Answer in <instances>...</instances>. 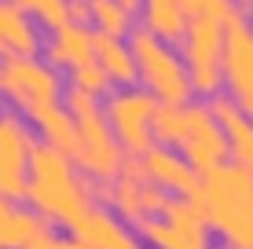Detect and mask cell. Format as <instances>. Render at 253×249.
Instances as JSON below:
<instances>
[{
    "label": "cell",
    "instance_id": "21",
    "mask_svg": "<svg viewBox=\"0 0 253 249\" xmlns=\"http://www.w3.org/2000/svg\"><path fill=\"white\" fill-rule=\"evenodd\" d=\"M184 128H187V107H169V103H162L158 114H154V140L162 143H176L184 140Z\"/></svg>",
    "mask_w": 253,
    "mask_h": 249
},
{
    "label": "cell",
    "instance_id": "17",
    "mask_svg": "<svg viewBox=\"0 0 253 249\" xmlns=\"http://www.w3.org/2000/svg\"><path fill=\"white\" fill-rule=\"evenodd\" d=\"M95 59L103 63V70L110 73V81L121 84H136L139 81V63L132 55V48L118 37H107V33L95 30Z\"/></svg>",
    "mask_w": 253,
    "mask_h": 249
},
{
    "label": "cell",
    "instance_id": "8",
    "mask_svg": "<svg viewBox=\"0 0 253 249\" xmlns=\"http://www.w3.org/2000/svg\"><path fill=\"white\" fill-rule=\"evenodd\" d=\"M228 44H224V73H228L231 96L242 99L253 92V26L242 19V11H231L224 22Z\"/></svg>",
    "mask_w": 253,
    "mask_h": 249
},
{
    "label": "cell",
    "instance_id": "12",
    "mask_svg": "<svg viewBox=\"0 0 253 249\" xmlns=\"http://www.w3.org/2000/svg\"><path fill=\"white\" fill-rule=\"evenodd\" d=\"M48 63L55 66H66V70H77V66L84 63H95V30H88V26L74 22L66 26V30H59L55 37H51V44L44 48Z\"/></svg>",
    "mask_w": 253,
    "mask_h": 249
},
{
    "label": "cell",
    "instance_id": "27",
    "mask_svg": "<svg viewBox=\"0 0 253 249\" xmlns=\"http://www.w3.org/2000/svg\"><path fill=\"white\" fill-rule=\"evenodd\" d=\"M143 205H147V216H165V213H169V205H172V198H169V191H165V187L147 183V187H143Z\"/></svg>",
    "mask_w": 253,
    "mask_h": 249
},
{
    "label": "cell",
    "instance_id": "9",
    "mask_svg": "<svg viewBox=\"0 0 253 249\" xmlns=\"http://www.w3.org/2000/svg\"><path fill=\"white\" fill-rule=\"evenodd\" d=\"M143 169H147V179H151V183L165 187V191H180L184 198L202 183V173H198L187 158H180L176 150L162 147V143H154V147L143 154Z\"/></svg>",
    "mask_w": 253,
    "mask_h": 249
},
{
    "label": "cell",
    "instance_id": "4",
    "mask_svg": "<svg viewBox=\"0 0 253 249\" xmlns=\"http://www.w3.org/2000/svg\"><path fill=\"white\" fill-rule=\"evenodd\" d=\"M158 107L162 103L147 88H121L107 96L103 114H107L114 136L128 154H147L154 147V114H158Z\"/></svg>",
    "mask_w": 253,
    "mask_h": 249
},
{
    "label": "cell",
    "instance_id": "26",
    "mask_svg": "<svg viewBox=\"0 0 253 249\" xmlns=\"http://www.w3.org/2000/svg\"><path fill=\"white\" fill-rule=\"evenodd\" d=\"M209 110H213V117H216L224 128H228L235 117H242V103L235 99L231 92H220V96H213V99H209Z\"/></svg>",
    "mask_w": 253,
    "mask_h": 249
},
{
    "label": "cell",
    "instance_id": "13",
    "mask_svg": "<svg viewBox=\"0 0 253 249\" xmlns=\"http://www.w3.org/2000/svg\"><path fill=\"white\" fill-rule=\"evenodd\" d=\"M74 238L77 242H84V246H92V249H121L128 242V231H125V224H121V220L114 216V213H107V209H92L84 213L81 220H77L74 227Z\"/></svg>",
    "mask_w": 253,
    "mask_h": 249
},
{
    "label": "cell",
    "instance_id": "25",
    "mask_svg": "<svg viewBox=\"0 0 253 249\" xmlns=\"http://www.w3.org/2000/svg\"><path fill=\"white\" fill-rule=\"evenodd\" d=\"M63 107H66L70 114L77 117V121H84V117H95V114H103V110H99V103H95V96H88V92H81V88H74V84L66 88Z\"/></svg>",
    "mask_w": 253,
    "mask_h": 249
},
{
    "label": "cell",
    "instance_id": "7",
    "mask_svg": "<svg viewBox=\"0 0 253 249\" xmlns=\"http://www.w3.org/2000/svg\"><path fill=\"white\" fill-rule=\"evenodd\" d=\"M125 147L114 136L107 114H95L81 121V154H77V165L88 173V179H103V183H114L121 176L125 165Z\"/></svg>",
    "mask_w": 253,
    "mask_h": 249
},
{
    "label": "cell",
    "instance_id": "18",
    "mask_svg": "<svg viewBox=\"0 0 253 249\" xmlns=\"http://www.w3.org/2000/svg\"><path fill=\"white\" fill-rule=\"evenodd\" d=\"M143 187L139 179H128V176H118L114 179V198H110V209L118 213L125 224H143L147 220V205H143Z\"/></svg>",
    "mask_w": 253,
    "mask_h": 249
},
{
    "label": "cell",
    "instance_id": "23",
    "mask_svg": "<svg viewBox=\"0 0 253 249\" xmlns=\"http://www.w3.org/2000/svg\"><path fill=\"white\" fill-rule=\"evenodd\" d=\"M70 84L81 92H88V96H110V73L103 70V63L95 59V63H84L77 66V70H70Z\"/></svg>",
    "mask_w": 253,
    "mask_h": 249
},
{
    "label": "cell",
    "instance_id": "3",
    "mask_svg": "<svg viewBox=\"0 0 253 249\" xmlns=\"http://www.w3.org/2000/svg\"><path fill=\"white\" fill-rule=\"evenodd\" d=\"M0 88H4V96L11 99L30 121H37L44 110L59 107V99H63V77H59V70L51 63L4 55Z\"/></svg>",
    "mask_w": 253,
    "mask_h": 249
},
{
    "label": "cell",
    "instance_id": "20",
    "mask_svg": "<svg viewBox=\"0 0 253 249\" xmlns=\"http://www.w3.org/2000/svg\"><path fill=\"white\" fill-rule=\"evenodd\" d=\"M165 220H169L176 231H184L187 238H195V242H202L206 246V227H209V220L202 216V213L195 209L187 198H172V205H169V213H165Z\"/></svg>",
    "mask_w": 253,
    "mask_h": 249
},
{
    "label": "cell",
    "instance_id": "2",
    "mask_svg": "<svg viewBox=\"0 0 253 249\" xmlns=\"http://www.w3.org/2000/svg\"><path fill=\"white\" fill-rule=\"evenodd\" d=\"M128 48H132L136 63H139V81L147 84L158 103H169V107H187L191 88V73L187 63H180V55L165 44L162 37H154L147 26H136L132 37H128Z\"/></svg>",
    "mask_w": 253,
    "mask_h": 249
},
{
    "label": "cell",
    "instance_id": "24",
    "mask_svg": "<svg viewBox=\"0 0 253 249\" xmlns=\"http://www.w3.org/2000/svg\"><path fill=\"white\" fill-rule=\"evenodd\" d=\"M224 132H228V143H231V158L242 161V165H253V121L250 117L246 114L235 117Z\"/></svg>",
    "mask_w": 253,
    "mask_h": 249
},
{
    "label": "cell",
    "instance_id": "19",
    "mask_svg": "<svg viewBox=\"0 0 253 249\" xmlns=\"http://www.w3.org/2000/svg\"><path fill=\"white\" fill-rule=\"evenodd\" d=\"M92 22L99 33H107V37H132V11H128L121 0H99V4H92Z\"/></svg>",
    "mask_w": 253,
    "mask_h": 249
},
{
    "label": "cell",
    "instance_id": "32",
    "mask_svg": "<svg viewBox=\"0 0 253 249\" xmlns=\"http://www.w3.org/2000/svg\"><path fill=\"white\" fill-rule=\"evenodd\" d=\"M235 4H253V0H235Z\"/></svg>",
    "mask_w": 253,
    "mask_h": 249
},
{
    "label": "cell",
    "instance_id": "15",
    "mask_svg": "<svg viewBox=\"0 0 253 249\" xmlns=\"http://www.w3.org/2000/svg\"><path fill=\"white\" fill-rule=\"evenodd\" d=\"M33 125L41 128L44 143H51L55 150H63V154H70V158L77 161V154H81V121L70 114L63 103H59V107H51V110H44Z\"/></svg>",
    "mask_w": 253,
    "mask_h": 249
},
{
    "label": "cell",
    "instance_id": "1",
    "mask_svg": "<svg viewBox=\"0 0 253 249\" xmlns=\"http://www.w3.org/2000/svg\"><path fill=\"white\" fill-rule=\"evenodd\" d=\"M41 216L74 227L92 209V179L77 176L74 158L41 140L30 154V198Z\"/></svg>",
    "mask_w": 253,
    "mask_h": 249
},
{
    "label": "cell",
    "instance_id": "6",
    "mask_svg": "<svg viewBox=\"0 0 253 249\" xmlns=\"http://www.w3.org/2000/svg\"><path fill=\"white\" fill-rule=\"evenodd\" d=\"M180 150L198 173H209V169L228 161L231 154L228 132L206 103H187V128H184V140H180Z\"/></svg>",
    "mask_w": 253,
    "mask_h": 249
},
{
    "label": "cell",
    "instance_id": "28",
    "mask_svg": "<svg viewBox=\"0 0 253 249\" xmlns=\"http://www.w3.org/2000/svg\"><path fill=\"white\" fill-rule=\"evenodd\" d=\"M231 11H239L235 0H202V15H209V19H216V22H228Z\"/></svg>",
    "mask_w": 253,
    "mask_h": 249
},
{
    "label": "cell",
    "instance_id": "16",
    "mask_svg": "<svg viewBox=\"0 0 253 249\" xmlns=\"http://www.w3.org/2000/svg\"><path fill=\"white\" fill-rule=\"evenodd\" d=\"M143 26L162 40H180L184 44L191 30V15L180 0H147L143 4Z\"/></svg>",
    "mask_w": 253,
    "mask_h": 249
},
{
    "label": "cell",
    "instance_id": "5",
    "mask_svg": "<svg viewBox=\"0 0 253 249\" xmlns=\"http://www.w3.org/2000/svg\"><path fill=\"white\" fill-rule=\"evenodd\" d=\"M37 147L30 125L19 114L0 117V191L4 202H26L30 198V154Z\"/></svg>",
    "mask_w": 253,
    "mask_h": 249
},
{
    "label": "cell",
    "instance_id": "10",
    "mask_svg": "<svg viewBox=\"0 0 253 249\" xmlns=\"http://www.w3.org/2000/svg\"><path fill=\"white\" fill-rule=\"evenodd\" d=\"M224 44H228V30H224V22L209 19V15L191 19V30L184 37V63H187V70L224 66Z\"/></svg>",
    "mask_w": 253,
    "mask_h": 249
},
{
    "label": "cell",
    "instance_id": "14",
    "mask_svg": "<svg viewBox=\"0 0 253 249\" xmlns=\"http://www.w3.org/2000/svg\"><path fill=\"white\" fill-rule=\"evenodd\" d=\"M0 48H4V55L19 59H33V51H37V30H33L26 7H19L15 0L0 4Z\"/></svg>",
    "mask_w": 253,
    "mask_h": 249
},
{
    "label": "cell",
    "instance_id": "29",
    "mask_svg": "<svg viewBox=\"0 0 253 249\" xmlns=\"http://www.w3.org/2000/svg\"><path fill=\"white\" fill-rule=\"evenodd\" d=\"M70 19L84 26V22L92 19V0H70Z\"/></svg>",
    "mask_w": 253,
    "mask_h": 249
},
{
    "label": "cell",
    "instance_id": "11",
    "mask_svg": "<svg viewBox=\"0 0 253 249\" xmlns=\"http://www.w3.org/2000/svg\"><path fill=\"white\" fill-rule=\"evenodd\" d=\"M44 235H51V220L41 216L37 209H26L19 202L0 205V246L4 249H26Z\"/></svg>",
    "mask_w": 253,
    "mask_h": 249
},
{
    "label": "cell",
    "instance_id": "30",
    "mask_svg": "<svg viewBox=\"0 0 253 249\" xmlns=\"http://www.w3.org/2000/svg\"><path fill=\"white\" fill-rule=\"evenodd\" d=\"M70 242L66 238H59V235H44V238H37L33 246H26V249H66Z\"/></svg>",
    "mask_w": 253,
    "mask_h": 249
},
{
    "label": "cell",
    "instance_id": "22",
    "mask_svg": "<svg viewBox=\"0 0 253 249\" xmlns=\"http://www.w3.org/2000/svg\"><path fill=\"white\" fill-rule=\"evenodd\" d=\"M19 7L26 11H33L41 19V26H48V30H66V26H74L70 19V0H15Z\"/></svg>",
    "mask_w": 253,
    "mask_h": 249
},
{
    "label": "cell",
    "instance_id": "31",
    "mask_svg": "<svg viewBox=\"0 0 253 249\" xmlns=\"http://www.w3.org/2000/svg\"><path fill=\"white\" fill-rule=\"evenodd\" d=\"M66 249H92V246H84V242H77V238H70V246Z\"/></svg>",
    "mask_w": 253,
    "mask_h": 249
}]
</instances>
